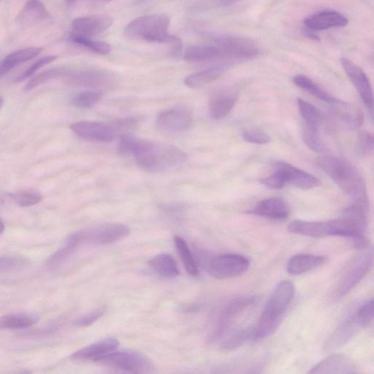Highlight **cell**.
Returning a JSON list of instances; mask_svg holds the SVG:
<instances>
[{
  "instance_id": "obj_1",
  "label": "cell",
  "mask_w": 374,
  "mask_h": 374,
  "mask_svg": "<svg viewBox=\"0 0 374 374\" xmlns=\"http://www.w3.org/2000/svg\"><path fill=\"white\" fill-rule=\"evenodd\" d=\"M320 168L336 183L356 205L369 211V201L365 181L361 173L349 162L340 157L327 155L319 157Z\"/></svg>"
},
{
  "instance_id": "obj_2",
  "label": "cell",
  "mask_w": 374,
  "mask_h": 374,
  "mask_svg": "<svg viewBox=\"0 0 374 374\" xmlns=\"http://www.w3.org/2000/svg\"><path fill=\"white\" fill-rule=\"evenodd\" d=\"M137 166L148 173H160L178 167L187 161V154L178 147L137 139L132 151Z\"/></svg>"
},
{
  "instance_id": "obj_3",
  "label": "cell",
  "mask_w": 374,
  "mask_h": 374,
  "mask_svg": "<svg viewBox=\"0 0 374 374\" xmlns=\"http://www.w3.org/2000/svg\"><path fill=\"white\" fill-rule=\"evenodd\" d=\"M170 18L166 15H149L137 18L125 29V35L134 41L168 44Z\"/></svg>"
},
{
  "instance_id": "obj_4",
  "label": "cell",
  "mask_w": 374,
  "mask_h": 374,
  "mask_svg": "<svg viewBox=\"0 0 374 374\" xmlns=\"http://www.w3.org/2000/svg\"><path fill=\"white\" fill-rule=\"evenodd\" d=\"M95 363L115 370L130 373H149L154 366L149 359L135 351H113Z\"/></svg>"
},
{
  "instance_id": "obj_5",
  "label": "cell",
  "mask_w": 374,
  "mask_h": 374,
  "mask_svg": "<svg viewBox=\"0 0 374 374\" xmlns=\"http://www.w3.org/2000/svg\"><path fill=\"white\" fill-rule=\"evenodd\" d=\"M373 264V252L366 251L354 258L344 269L334 291V297L341 299L366 277Z\"/></svg>"
},
{
  "instance_id": "obj_6",
  "label": "cell",
  "mask_w": 374,
  "mask_h": 374,
  "mask_svg": "<svg viewBox=\"0 0 374 374\" xmlns=\"http://www.w3.org/2000/svg\"><path fill=\"white\" fill-rule=\"evenodd\" d=\"M130 228L120 223H105L78 230L74 234L83 244L105 245L119 242L130 234Z\"/></svg>"
},
{
  "instance_id": "obj_7",
  "label": "cell",
  "mask_w": 374,
  "mask_h": 374,
  "mask_svg": "<svg viewBox=\"0 0 374 374\" xmlns=\"http://www.w3.org/2000/svg\"><path fill=\"white\" fill-rule=\"evenodd\" d=\"M249 266L250 261L244 256L232 254L214 256L206 263L209 274L218 280L239 277Z\"/></svg>"
},
{
  "instance_id": "obj_8",
  "label": "cell",
  "mask_w": 374,
  "mask_h": 374,
  "mask_svg": "<svg viewBox=\"0 0 374 374\" xmlns=\"http://www.w3.org/2000/svg\"><path fill=\"white\" fill-rule=\"evenodd\" d=\"M213 42L223 52L225 60L242 61L258 56L260 49L250 39L235 35H216Z\"/></svg>"
},
{
  "instance_id": "obj_9",
  "label": "cell",
  "mask_w": 374,
  "mask_h": 374,
  "mask_svg": "<svg viewBox=\"0 0 374 374\" xmlns=\"http://www.w3.org/2000/svg\"><path fill=\"white\" fill-rule=\"evenodd\" d=\"M295 293L294 285L288 281L281 282L275 288L263 313L271 319L282 321Z\"/></svg>"
},
{
  "instance_id": "obj_10",
  "label": "cell",
  "mask_w": 374,
  "mask_h": 374,
  "mask_svg": "<svg viewBox=\"0 0 374 374\" xmlns=\"http://www.w3.org/2000/svg\"><path fill=\"white\" fill-rule=\"evenodd\" d=\"M192 123V113L185 107H176L163 111L157 116L156 121V125L159 129L168 132L187 131Z\"/></svg>"
},
{
  "instance_id": "obj_11",
  "label": "cell",
  "mask_w": 374,
  "mask_h": 374,
  "mask_svg": "<svg viewBox=\"0 0 374 374\" xmlns=\"http://www.w3.org/2000/svg\"><path fill=\"white\" fill-rule=\"evenodd\" d=\"M340 63L349 80L359 92L361 100L373 113V94L368 75L361 67L347 58H342Z\"/></svg>"
},
{
  "instance_id": "obj_12",
  "label": "cell",
  "mask_w": 374,
  "mask_h": 374,
  "mask_svg": "<svg viewBox=\"0 0 374 374\" xmlns=\"http://www.w3.org/2000/svg\"><path fill=\"white\" fill-rule=\"evenodd\" d=\"M71 130L82 139L89 142L108 143L115 139L119 134L114 124L82 121L73 124Z\"/></svg>"
},
{
  "instance_id": "obj_13",
  "label": "cell",
  "mask_w": 374,
  "mask_h": 374,
  "mask_svg": "<svg viewBox=\"0 0 374 374\" xmlns=\"http://www.w3.org/2000/svg\"><path fill=\"white\" fill-rule=\"evenodd\" d=\"M256 303L254 297L244 298L230 303L222 311L214 332L213 339H219L247 309Z\"/></svg>"
},
{
  "instance_id": "obj_14",
  "label": "cell",
  "mask_w": 374,
  "mask_h": 374,
  "mask_svg": "<svg viewBox=\"0 0 374 374\" xmlns=\"http://www.w3.org/2000/svg\"><path fill=\"white\" fill-rule=\"evenodd\" d=\"M113 23L112 18L104 15L77 18L72 23L70 34L92 38L108 30Z\"/></svg>"
},
{
  "instance_id": "obj_15",
  "label": "cell",
  "mask_w": 374,
  "mask_h": 374,
  "mask_svg": "<svg viewBox=\"0 0 374 374\" xmlns=\"http://www.w3.org/2000/svg\"><path fill=\"white\" fill-rule=\"evenodd\" d=\"M362 329L363 328L356 314H352L332 333L325 344V350L329 352L342 347Z\"/></svg>"
},
{
  "instance_id": "obj_16",
  "label": "cell",
  "mask_w": 374,
  "mask_h": 374,
  "mask_svg": "<svg viewBox=\"0 0 374 374\" xmlns=\"http://www.w3.org/2000/svg\"><path fill=\"white\" fill-rule=\"evenodd\" d=\"M348 23V18L345 15L333 10H325L315 13L304 20L306 28L314 32L344 27Z\"/></svg>"
},
{
  "instance_id": "obj_17",
  "label": "cell",
  "mask_w": 374,
  "mask_h": 374,
  "mask_svg": "<svg viewBox=\"0 0 374 374\" xmlns=\"http://www.w3.org/2000/svg\"><path fill=\"white\" fill-rule=\"evenodd\" d=\"M275 170H280L285 176L287 185L307 190L321 186L317 177L294 167L286 162L279 161L274 165Z\"/></svg>"
},
{
  "instance_id": "obj_18",
  "label": "cell",
  "mask_w": 374,
  "mask_h": 374,
  "mask_svg": "<svg viewBox=\"0 0 374 374\" xmlns=\"http://www.w3.org/2000/svg\"><path fill=\"white\" fill-rule=\"evenodd\" d=\"M359 368L351 359L344 354H335L315 366L309 373L352 374Z\"/></svg>"
},
{
  "instance_id": "obj_19",
  "label": "cell",
  "mask_w": 374,
  "mask_h": 374,
  "mask_svg": "<svg viewBox=\"0 0 374 374\" xmlns=\"http://www.w3.org/2000/svg\"><path fill=\"white\" fill-rule=\"evenodd\" d=\"M328 235L351 238L352 240L363 237L368 223L344 216L342 218L328 221Z\"/></svg>"
},
{
  "instance_id": "obj_20",
  "label": "cell",
  "mask_w": 374,
  "mask_h": 374,
  "mask_svg": "<svg viewBox=\"0 0 374 374\" xmlns=\"http://www.w3.org/2000/svg\"><path fill=\"white\" fill-rule=\"evenodd\" d=\"M120 343L116 339L108 338L87 346L73 353L71 359L75 361H96L106 354L116 351Z\"/></svg>"
},
{
  "instance_id": "obj_21",
  "label": "cell",
  "mask_w": 374,
  "mask_h": 374,
  "mask_svg": "<svg viewBox=\"0 0 374 374\" xmlns=\"http://www.w3.org/2000/svg\"><path fill=\"white\" fill-rule=\"evenodd\" d=\"M289 211V207L285 200L270 198L262 201L248 213L273 220H284L288 218Z\"/></svg>"
},
{
  "instance_id": "obj_22",
  "label": "cell",
  "mask_w": 374,
  "mask_h": 374,
  "mask_svg": "<svg viewBox=\"0 0 374 374\" xmlns=\"http://www.w3.org/2000/svg\"><path fill=\"white\" fill-rule=\"evenodd\" d=\"M331 104L335 116L346 128L353 130L363 125L364 116L360 108L339 100Z\"/></svg>"
},
{
  "instance_id": "obj_23",
  "label": "cell",
  "mask_w": 374,
  "mask_h": 374,
  "mask_svg": "<svg viewBox=\"0 0 374 374\" xmlns=\"http://www.w3.org/2000/svg\"><path fill=\"white\" fill-rule=\"evenodd\" d=\"M239 95L232 91H222L212 96L209 103L210 115L213 120H223L230 114Z\"/></svg>"
},
{
  "instance_id": "obj_24",
  "label": "cell",
  "mask_w": 374,
  "mask_h": 374,
  "mask_svg": "<svg viewBox=\"0 0 374 374\" xmlns=\"http://www.w3.org/2000/svg\"><path fill=\"white\" fill-rule=\"evenodd\" d=\"M328 261L325 256L299 254L294 255L287 263V271L292 275H300L316 269Z\"/></svg>"
},
{
  "instance_id": "obj_25",
  "label": "cell",
  "mask_w": 374,
  "mask_h": 374,
  "mask_svg": "<svg viewBox=\"0 0 374 374\" xmlns=\"http://www.w3.org/2000/svg\"><path fill=\"white\" fill-rule=\"evenodd\" d=\"M230 63L216 65L203 71L187 76L185 80V85L191 89L203 87L216 80H218L230 68Z\"/></svg>"
},
{
  "instance_id": "obj_26",
  "label": "cell",
  "mask_w": 374,
  "mask_h": 374,
  "mask_svg": "<svg viewBox=\"0 0 374 374\" xmlns=\"http://www.w3.org/2000/svg\"><path fill=\"white\" fill-rule=\"evenodd\" d=\"M188 63H205L225 60L223 51L218 46H194L187 48L184 55Z\"/></svg>"
},
{
  "instance_id": "obj_27",
  "label": "cell",
  "mask_w": 374,
  "mask_h": 374,
  "mask_svg": "<svg viewBox=\"0 0 374 374\" xmlns=\"http://www.w3.org/2000/svg\"><path fill=\"white\" fill-rule=\"evenodd\" d=\"M42 51V49L31 47L15 51L6 56L0 61V77H2L15 67L27 63Z\"/></svg>"
},
{
  "instance_id": "obj_28",
  "label": "cell",
  "mask_w": 374,
  "mask_h": 374,
  "mask_svg": "<svg viewBox=\"0 0 374 374\" xmlns=\"http://www.w3.org/2000/svg\"><path fill=\"white\" fill-rule=\"evenodd\" d=\"M289 232L311 238H325L328 235L327 222L292 221L288 226Z\"/></svg>"
},
{
  "instance_id": "obj_29",
  "label": "cell",
  "mask_w": 374,
  "mask_h": 374,
  "mask_svg": "<svg viewBox=\"0 0 374 374\" xmlns=\"http://www.w3.org/2000/svg\"><path fill=\"white\" fill-rule=\"evenodd\" d=\"M68 82L78 87H96L104 86L109 78L108 75L100 71H84L71 73L69 71L66 76Z\"/></svg>"
},
{
  "instance_id": "obj_30",
  "label": "cell",
  "mask_w": 374,
  "mask_h": 374,
  "mask_svg": "<svg viewBox=\"0 0 374 374\" xmlns=\"http://www.w3.org/2000/svg\"><path fill=\"white\" fill-rule=\"evenodd\" d=\"M149 266L155 273L167 279H173L180 275L175 261L168 254L156 255L149 261Z\"/></svg>"
},
{
  "instance_id": "obj_31",
  "label": "cell",
  "mask_w": 374,
  "mask_h": 374,
  "mask_svg": "<svg viewBox=\"0 0 374 374\" xmlns=\"http://www.w3.org/2000/svg\"><path fill=\"white\" fill-rule=\"evenodd\" d=\"M50 14L41 0H27L18 20L22 23L42 22L46 20Z\"/></svg>"
},
{
  "instance_id": "obj_32",
  "label": "cell",
  "mask_w": 374,
  "mask_h": 374,
  "mask_svg": "<svg viewBox=\"0 0 374 374\" xmlns=\"http://www.w3.org/2000/svg\"><path fill=\"white\" fill-rule=\"evenodd\" d=\"M292 81L295 85L318 98L320 101L332 104L338 100L306 75L301 74L295 75Z\"/></svg>"
},
{
  "instance_id": "obj_33",
  "label": "cell",
  "mask_w": 374,
  "mask_h": 374,
  "mask_svg": "<svg viewBox=\"0 0 374 374\" xmlns=\"http://www.w3.org/2000/svg\"><path fill=\"white\" fill-rule=\"evenodd\" d=\"M298 106L305 125L320 130L325 120L323 113L318 108L301 99V98H298Z\"/></svg>"
},
{
  "instance_id": "obj_34",
  "label": "cell",
  "mask_w": 374,
  "mask_h": 374,
  "mask_svg": "<svg viewBox=\"0 0 374 374\" xmlns=\"http://www.w3.org/2000/svg\"><path fill=\"white\" fill-rule=\"evenodd\" d=\"M174 243L177 252L180 254L188 274L194 278L198 277L199 268L187 242L180 236L176 235L174 237Z\"/></svg>"
},
{
  "instance_id": "obj_35",
  "label": "cell",
  "mask_w": 374,
  "mask_h": 374,
  "mask_svg": "<svg viewBox=\"0 0 374 374\" xmlns=\"http://www.w3.org/2000/svg\"><path fill=\"white\" fill-rule=\"evenodd\" d=\"M37 319L32 315L13 313L0 318V329L20 330L33 326Z\"/></svg>"
},
{
  "instance_id": "obj_36",
  "label": "cell",
  "mask_w": 374,
  "mask_h": 374,
  "mask_svg": "<svg viewBox=\"0 0 374 374\" xmlns=\"http://www.w3.org/2000/svg\"><path fill=\"white\" fill-rule=\"evenodd\" d=\"M254 328L247 327L236 330L230 335L221 344V349L224 351H232L238 349L248 340L254 339Z\"/></svg>"
},
{
  "instance_id": "obj_37",
  "label": "cell",
  "mask_w": 374,
  "mask_h": 374,
  "mask_svg": "<svg viewBox=\"0 0 374 374\" xmlns=\"http://www.w3.org/2000/svg\"><path fill=\"white\" fill-rule=\"evenodd\" d=\"M70 70L66 68H54L38 74L27 83L25 91L29 92L56 78L66 77Z\"/></svg>"
},
{
  "instance_id": "obj_38",
  "label": "cell",
  "mask_w": 374,
  "mask_h": 374,
  "mask_svg": "<svg viewBox=\"0 0 374 374\" xmlns=\"http://www.w3.org/2000/svg\"><path fill=\"white\" fill-rule=\"evenodd\" d=\"M69 39L70 42L97 54L107 55L112 51V47L109 44L104 42H95L89 37L70 34Z\"/></svg>"
},
{
  "instance_id": "obj_39",
  "label": "cell",
  "mask_w": 374,
  "mask_h": 374,
  "mask_svg": "<svg viewBox=\"0 0 374 374\" xmlns=\"http://www.w3.org/2000/svg\"><path fill=\"white\" fill-rule=\"evenodd\" d=\"M303 140L306 147L316 153H324L326 146L320 134V130L305 125L303 131Z\"/></svg>"
},
{
  "instance_id": "obj_40",
  "label": "cell",
  "mask_w": 374,
  "mask_h": 374,
  "mask_svg": "<svg viewBox=\"0 0 374 374\" xmlns=\"http://www.w3.org/2000/svg\"><path fill=\"white\" fill-rule=\"evenodd\" d=\"M102 96L100 90H87L75 96L73 104L80 108H92L101 101Z\"/></svg>"
},
{
  "instance_id": "obj_41",
  "label": "cell",
  "mask_w": 374,
  "mask_h": 374,
  "mask_svg": "<svg viewBox=\"0 0 374 374\" xmlns=\"http://www.w3.org/2000/svg\"><path fill=\"white\" fill-rule=\"evenodd\" d=\"M15 202L21 207L35 206L43 199L41 193L34 190H21L10 194Z\"/></svg>"
},
{
  "instance_id": "obj_42",
  "label": "cell",
  "mask_w": 374,
  "mask_h": 374,
  "mask_svg": "<svg viewBox=\"0 0 374 374\" xmlns=\"http://www.w3.org/2000/svg\"><path fill=\"white\" fill-rule=\"evenodd\" d=\"M30 265L29 260L22 257L0 258V272H14L23 270Z\"/></svg>"
},
{
  "instance_id": "obj_43",
  "label": "cell",
  "mask_w": 374,
  "mask_h": 374,
  "mask_svg": "<svg viewBox=\"0 0 374 374\" xmlns=\"http://www.w3.org/2000/svg\"><path fill=\"white\" fill-rule=\"evenodd\" d=\"M57 58L56 56L50 55L42 57L40 60H38L37 62L33 63L29 68H27L25 72L21 75H19L13 80L14 83H20L27 78L33 75L38 70H40L43 67L54 62Z\"/></svg>"
},
{
  "instance_id": "obj_44",
  "label": "cell",
  "mask_w": 374,
  "mask_h": 374,
  "mask_svg": "<svg viewBox=\"0 0 374 374\" xmlns=\"http://www.w3.org/2000/svg\"><path fill=\"white\" fill-rule=\"evenodd\" d=\"M242 0H201L194 8L199 11H207L233 6Z\"/></svg>"
},
{
  "instance_id": "obj_45",
  "label": "cell",
  "mask_w": 374,
  "mask_h": 374,
  "mask_svg": "<svg viewBox=\"0 0 374 374\" xmlns=\"http://www.w3.org/2000/svg\"><path fill=\"white\" fill-rule=\"evenodd\" d=\"M260 182L272 189H282L287 185L285 175L278 170L270 175L261 179Z\"/></svg>"
},
{
  "instance_id": "obj_46",
  "label": "cell",
  "mask_w": 374,
  "mask_h": 374,
  "mask_svg": "<svg viewBox=\"0 0 374 374\" xmlns=\"http://www.w3.org/2000/svg\"><path fill=\"white\" fill-rule=\"evenodd\" d=\"M354 314L363 328L369 326L373 319V300L363 304Z\"/></svg>"
},
{
  "instance_id": "obj_47",
  "label": "cell",
  "mask_w": 374,
  "mask_h": 374,
  "mask_svg": "<svg viewBox=\"0 0 374 374\" xmlns=\"http://www.w3.org/2000/svg\"><path fill=\"white\" fill-rule=\"evenodd\" d=\"M242 137L245 142L254 144H267L270 142V136L259 130L245 131Z\"/></svg>"
},
{
  "instance_id": "obj_48",
  "label": "cell",
  "mask_w": 374,
  "mask_h": 374,
  "mask_svg": "<svg viewBox=\"0 0 374 374\" xmlns=\"http://www.w3.org/2000/svg\"><path fill=\"white\" fill-rule=\"evenodd\" d=\"M357 147L363 154H369L373 150V135L368 131H362L359 134Z\"/></svg>"
},
{
  "instance_id": "obj_49",
  "label": "cell",
  "mask_w": 374,
  "mask_h": 374,
  "mask_svg": "<svg viewBox=\"0 0 374 374\" xmlns=\"http://www.w3.org/2000/svg\"><path fill=\"white\" fill-rule=\"evenodd\" d=\"M104 309H96L92 312H89L84 316L77 319L74 322V325L78 328H87L94 323H96L98 320L101 319L103 317V315L104 314Z\"/></svg>"
},
{
  "instance_id": "obj_50",
  "label": "cell",
  "mask_w": 374,
  "mask_h": 374,
  "mask_svg": "<svg viewBox=\"0 0 374 374\" xmlns=\"http://www.w3.org/2000/svg\"><path fill=\"white\" fill-rule=\"evenodd\" d=\"M304 34L308 38L311 39V40H313V41H319L320 40V38L318 37V36L316 34H315L314 31H313L311 30H309V29L305 27Z\"/></svg>"
},
{
  "instance_id": "obj_51",
  "label": "cell",
  "mask_w": 374,
  "mask_h": 374,
  "mask_svg": "<svg viewBox=\"0 0 374 374\" xmlns=\"http://www.w3.org/2000/svg\"><path fill=\"white\" fill-rule=\"evenodd\" d=\"M5 230V224L4 221L0 219V234L3 233Z\"/></svg>"
},
{
  "instance_id": "obj_52",
  "label": "cell",
  "mask_w": 374,
  "mask_h": 374,
  "mask_svg": "<svg viewBox=\"0 0 374 374\" xmlns=\"http://www.w3.org/2000/svg\"><path fill=\"white\" fill-rule=\"evenodd\" d=\"M145 1H147V0H135V5H140L143 3H144Z\"/></svg>"
},
{
  "instance_id": "obj_53",
  "label": "cell",
  "mask_w": 374,
  "mask_h": 374,
  "mask_svg": "<svg viewBox=\"0 0 374 374\" xmlns=\"http://www.w3.org/2000/svg\"><path fill=\"white\" fill-rule=\"evenodd\" d=\"M4 104V98L1 96H0V110H1V108H3Z\"/></svg>"
},
{
  "instance_id": "obj_54",
  "label": "cell",
  "mask_w": 374,
  "mask_h": 374,
  "mask_svg": "<svg viewBox=\"0 0 374 374\" xmlns=\"http://www.w3.org/2000/svg\"><path fill=\"white\" fill-rule=\"evenodd\" d=\"M4 200L2 199L1 197H0V203H3Z\"/></svg>"
},
{
  "instance_id": "obj_55",
  "label": "cell",
  "mask_w": 374,
  "mask_h": 374,
  "mask_svg": "<svg viewBox=\"0 0 374 374\" xmlns=\"http://www.w3.org/2000/svg\"><path fill=\"white\" fill-rule=\"evenodd\" d=\"M0 1H2V0H0Z\"/></svg>"
}]
</instances>
